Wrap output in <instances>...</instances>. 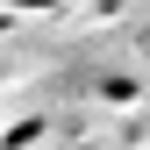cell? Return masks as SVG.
<instances>
[{"mask_svg": "<svg viewBox=\"0 0 150 150\" xmlns=\"http://www.w3.org/2000/svg\"><path fill=\"white\" fill-rule=\"evenodd\" d=\"M0 7H22V14H50V7H64V0H0Z\"/></svg>", "mask_w": 150, "mask_h": 150, "instance_id": "obj_1", "label": "cell"}, {"mask_svg": "<svg viewBox=\"0 0 150 150\" xmlns=\"http://www.w3.org/2000/svg\"><path fill=\"white\" fill-rule=\"evenodd\" d=\"M50 150H86V143H50Z\"/></svg>", "mask_w": 150, "mask_h": 150, "instance_id": "obj_2", "label": "cell"}]
</instances>
